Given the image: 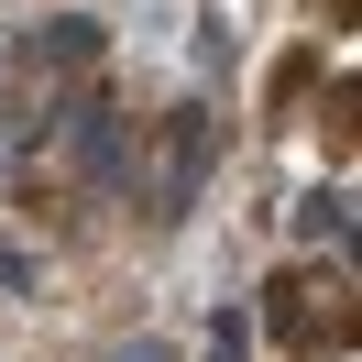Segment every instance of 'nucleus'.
<instances>
[{
    "label": "nucleus",
    "instance_id": "1",
    "mask_svg": "<svg viewBox=\"0 0 362 362\" xmlns=\"http://www.w3.org/2000/svg\"><path fill=\"white\" fill-rule=\"evenodd\" d=\"M252 351V329H242V318H220V329H209V362H242Z\"/></svg>",
    "mask_w": 362,
    "mask_h": 362
},
{
    "label": "nucleus",
    "instance_id": "2",
    "mask_svg": "<svg viewBox=\"0 0 362 362\" xmlns=\"http://www.w3.org/2000/svg\"><path fill=\"white\" fill-rule=\"evenodd\" d=\"M121 362H176V351H165V340H143V351H121Z\"/></svg>",
    "mask_w": 362,
    "mask_h": 362
}]
</instances>
